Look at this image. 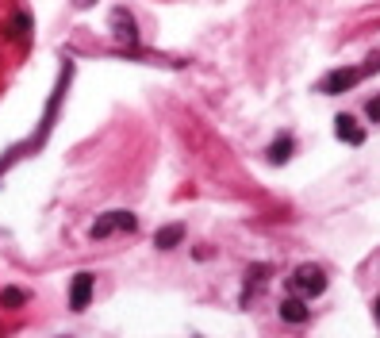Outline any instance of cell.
<instances>
[{
    "label": "cell",
    "mask_w": 380,
    "mask_h": 338,
    "mask_svg": "<svg viewBox=\"0 0 380 338\" xmlns=\"http://www.w3.org/2000/svg\"><path fill=\"white\" fill-rule=\"evenodd\" d=\"M292 288H296L300 296H319L322 288H327V273H322L319 266H300L296 273H292Z\"/></svg>",
    "instance_id": "1"
},
{
    "label": "cell",
    "mask_w": 380,
    "mask_h": 338,
    "mask_svg": "<svg viewBox=\"0 0 380 338\" xmlns=\"http://www.w3.org/2000/svg\"><path fill=\"white\" fill-rule=\"evenodd\" d=\"M357 81H361V70H354V65H349V70H335V73H327V81H322L319 89L327 92V97H338V92L354 89Z\"/></svg>",
    "instance_id": "2"
},
{
    "label": "cell",
    "mask_w": 380,
    "mask_h": 338,
    "mask_svg": "<svg viewBox=\"0 0 380 338\" xmlns=\"http://www.w3.org/2000/svg\"><path fill=\"white\" fill-rule=\"evenodd\" d=\"M89 300H92V273H77L73 285H70V307L73 312H85Z\"/></svg>",
    "instance_id": "3"
},
{
    "label": "cell",
    "mask_w": 380,
    "mask_h": 338,
    "mask_svg": "<svg viewBox=\"0 0 380 338\" xmlns=\"http://www.w3.org/2000/svg\"><path fill=\"white\" fill-rule=\"evenodd\" d=\"M335 135L342 138V143H349V146H361V143H365V131L357 127L354 116H338V119H335Z\"/></svg>",
    "instance_id": "4"
},
{
    "label": "cell",
    "mask_w": 380,
    "mask_h": 338,
    "mask_svg": "<svg viewBox=\"0 0 380 338\" xmlns=\"http://www.w3.org/2000/svg\"><path fill=\"white\" fill-rule=\"evenodd\" d=\"M180 242H185V223H169V227H158V234H154L158 250H173Z\"/></svg>",
    "instance_id": "5"
},
{
    "label": "cell",
    "mask_w": 380,
    "mask_h": 338,
    "mask_svg": "<svg viewBox=\"0 0 380 338\" xmlns=\"http://www.w3.org/2000/svg\"><path fill=\"white\" fill-rule=\"evenodd\" d=\"M281 319L284 323H303V319H308V304H303L300 296H288L281 304Z\"/></svg>",
    "instance_id": "6"
},
{
    "label": "cell",
    "mask_w": 380,
    "mask_h": 338,
    "mask_svg": "<svg viewBox=\"0 0 380 338\" xmlns=\"http://www.w3.org/2000/svg\"><path fill=\"white\" fill-rule=\"evenodd\" d=\"M288 158H292V138H288V135H281L277 143L269 146V162H273V165H284Z\"/></svg>",
    "instance_id": "7"
},
{
    "label": "cell",
    "mask_w": 380,
    "mask_h": 338,
    "mask_svg": "<svg viewBox=\"0 0 380 338\" xmlns=\"http://www.w3.org/2000/svg\"><path fill=\"white\" fill-rule=\"evenodd\" d=\"M112 23H116V35H119V39H131V43H135V20H127V12H123V8H116Z\"/></svg>",
    "instance_id": "8"
},
{
    "label": "cell",
    "mask_w": 380,
    "mask_h": 338,
    "mask_svg": "<svg viewBox=\"0 0 380 338\" xmlns=\"http://www.w3.org/2000/svg\"><path fill=\"white\" fill-rule=\"evenodd\" d=\"M27 31H31V16H27V12H20V16H16V23L8 27L4 35H12V39H23Z\"/></svg>",
    "instance_id": "9"
},
{
    "label": "cell",
    "mask_w": 380,
    "mask_h": 338,
    "mask_svg": "<svg viewBox=\"0 0 380 338\" xmlns=\"http://www.w3.org/2000/svg\"><path fill=\"white\" fill-rule=\"evenodd\" d=\"M112 223H116V231H135L139 219L131 212H112Z\"/></svg>",
    "instance_id": "10"
},
{
    "label": "cell",
    "mask_w": 380,
    "mask_h": 338,
    "mask_svg": "<svg viewBox=\"0 0 380 338\" xmlns=\"http://www.w3.org/2000/svg\"><path fill=\"white\" fill-rule=\"evenodd\" d=\"M27 300V293H20V288H4V293H0V307H20Z\"/></svg>",
    "instance_id": "11"
},
{
    "label": "cell",
    "mask_w": 380,
    "mask_h": 338,
    "mask_svg": "<svg viewBox=\"0 0 380 338\" xmlns=\"http://www.w3.org/2000/svg\"><path fill=\"white\" fill-rule=\"evenodd\" d=\"M116 231V223H112V215H104V219L92 223V239H108V234Z\"/></svg>",
    "instance_id": "12"
},
{
    "label": "cell",
    "mask_w": 380,
    "mask_h": 338,
    "mask_svg": "<svg viewBox=\"0 0 380 338\" xmlns=\"http://www.w3.org/2000/svg\"><path fill=\"white\" fill-rule=\"evenodd\" d=\"M365 111H369V119H380V97H376V100H369V108H365Z\"/></svg>",
    "instance_id": "13"
},
{
    "label": "cell",
    "mask_w": 380,
    "mask_h": 338,
    "mask_svg": "<svg viewBox=\"0 0 380 338\" xmlns=\"http://www.w3.org/2000/svg\"><path fill=\"white\" fill-rule=\"evenodd\" d=\"M89 4H97V0H77V8H89Z\"/></svg>",
    "instance_id": "14"
},
{
    "label": "cell",
    "mask_w": 380,
    "mask_h": 338,
    "mask_svg": "<svg viewBox=\"0 0 380 338\" xmlns=\"http://www.w3.org/2000/svg\"><path fill=\"white\" fill-rule=\"evenodd\" d=\"M376 319H380V300H376Z\"/></svg>",
    "instance_id": "15"
}]
</instances>
